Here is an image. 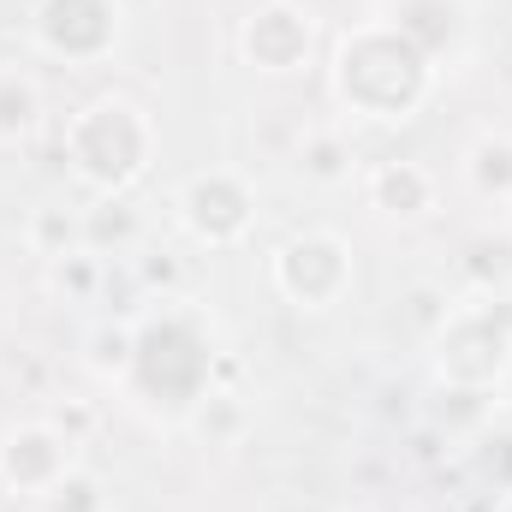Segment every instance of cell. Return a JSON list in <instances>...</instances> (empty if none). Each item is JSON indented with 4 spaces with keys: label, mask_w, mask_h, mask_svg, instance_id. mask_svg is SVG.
<instances>
[{
    "label": "cell",
    "mask_w": 512,
    "mask_h": 512,
    "mask_svg": "<svg viewBox=\"0 0 512 512\" xmlns=\"http://www.w3.org/2000/svg\"><path fill=\"white\" fill-rule=\"evenodd\" d=\"M42 507L48 512H102V489H96L84 471H66V477L42 495Z\"/></svg>",
    "instance_id": "cell-13"
},
{
    "label": "cell",
    "mask_w": 512,
    "mask_h": 512,
    "mask_svg": "<svg viewBox=\"0 0 512 512\" xmlns=\"http://www.w3.org/2000/svg\"><path fill=\"white\" fill-rule=\"evenodd\" d=\"M304 173H310V179H322V185H334V179H352L346 137H340V131H316V137L304 143Z\"/></svg>",
    "instance_id": "cell-12"
},
{
    "label": "cell",
    "mask_w": 512,
    "mask_h": 512,
    "mask_svg": "<svg viewBox=\"0 0 512 512\" xmlns=\"http://www.w3.org/2000/svg\"><path fill=\"white\" fill-rule=\"evenodd\" d=\"M36 48L66 60V66H96L102 54H114L120 30H126V6L120 0H36L30 12Z\"/></svg>",
    "instance_id": "cell-5"
},
{
    "label": "cell",
    "mask_w": 512,
    "mask_h": 512,
    "mask_svg": "<svg viewBox=\"0 0 512 512\" xmlns=\"http://www.w3.org/2000/svg\"><path fill=\"white\" fill-rule=\"evenodd\" d=\"M274 286L286 304L298 310H334L346 292H352V245L328 227H310V233H292L280 251H274Z\"/></svg>",
    "instance_id": "cell-4"
},
{
    "label": "cell",
    "mask_w": 512,
    "mask_h": 512,
    "mask_svg": "<svg viewBox=\"0 0 512 512\" xmlns=\"http://www.w3.org/2000/svg\"><path fill=\"white\" fill-rule=\"evenodd\" d=\"M251 221H256V191L245 185V173H233V167L197 173L179 191V227L197 245H239L251 233Z\"/></svg>",
    "instance_id": "cell-7"
},
{
    "label": "cell",
    "mask_w": 512,
    "mask_h": 512,
    "mask_svg": "<svg viewBox=\"0 0 512 512\" xmlns=\"http://www.w3.org/2000/svg\"><path fill=\"white\" fill-rule=\"evenodd\" d=\"M512 370V328L501 298H465L435 334V376L453 393H489Z\"/></svg>",
    "instance_id": "cell-3"
},
{
    "label": "cell",
    "mask_w": 512,
    "mask_h": 512,
    "mask_svg": "<svg viewBox=\"0 0 512 512\" xmlns=\"http://www.w3.org/2000/svg\"><path fill=\"white\" fill-rule=\"evenodd\" d=\"M364 197L387 221H423L435 209V173L417 161H376L364 173Z\"/></svg>",
    "instance_id": "cell-9"
},
{
    "label": "cell",
    "mask_w": 512,
    "mask_h": 512,
    "mask_svg": "<svg viewBox=\"0 0 512 512\" xmlns=\"http://www.w3.org/2000/svg\"><path fill=\"white\" fill-rule=\"evenodd\" d=\"M72 435L60 429V423H18L6 441H0V483L12 489V495H30V501H42L66 471H78L72 465Z\"/></svg>",
    "instance_id": "cell-8"
},
{
    "label": "cell",
    "mask_w": 512,
    "mask_h": 512,
    "mask_svg": "<svg viewBox=\"0 0 512 512\" xmlns=\"http://www.w3.org/2000/svg\"><path fill=\"white\" fill-rule=\"evenodd\" d=\"M36 120H42V90L24 72H0V143L30 137Z\"/></svg>",
    "instance_id": "cell-11"
},
{
    "label": "cell",
    "mask_w": 512,
    "mask_h": 512,
    "mask_svg": "<svg viewBox=\"0 0 512 512\" xmlns=\"http://www.w3.org/2000/svg\"><path fill=\"white\" fill-rule=\"evenodd\" d=\"M310 48H316V18L298 0H262L251 18L239 24V60L251 72H268V78L304 72Z\"/></svg>",
    "instance_id": "cell-6"
},
{
    "label": "cell",
    "mask_w": 512,
    "mask_h": 512,
    "mask_svg": "<svg viewBox=\"0 0 512 512\" xmlns=\"http://www.w3.org/2000/svg\"><path fill=\"white\" fill-rule=\"evenodd\" d=\"M435 84H441V66L393 18H364L334 42V102L358 120L405 126L429 108Z\"/></svg>",
    "instance_id": "cell-1"
},
{
    "label": "cell",
    "mask_w": 512,
    "mask_h": 512,
    "mask_svg": "<svg viewBox=\"0 0 512 512\" xmlns=\"http://www.w3.org/2000/svg\"><path fill=\"white\" fill-rule=\"evenodd\" d=\"M66 161L96 197H120L155 161V120L131 96H96L66 126Z\"/></svg>",
    "instance_id": "cell-2"
},
{
    "label": "cell",
    "mask_w": 512,
    "mask_h": 512,
    "mask_svg": "<svg viewBox=\"0 0 512 512\" xmlns=\"http://www.w3.org/2000/svg\"><path fill=\"white\" fill-rule=\"evenodd\" d=\"M465 179H471V191L477 197H495V203H507L512 197V137H477L471 149H465Z\"/></svg>",
    "instance_id": "cell-10"
}]
</instances>
